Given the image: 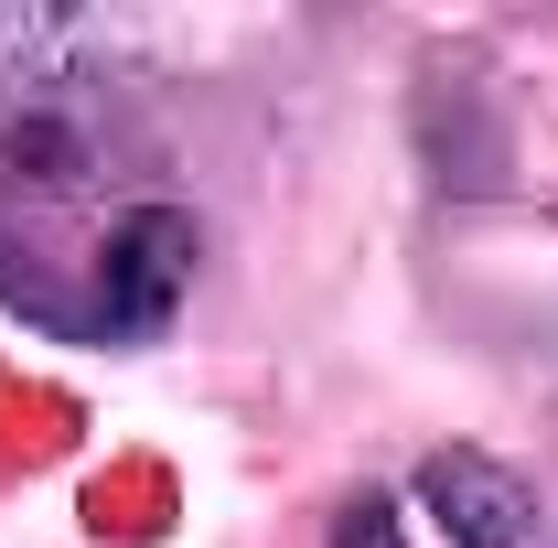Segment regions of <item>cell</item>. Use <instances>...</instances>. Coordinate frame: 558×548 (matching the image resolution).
Segmentation results:
<instances>
[{"label":"cell","mask_w":558,"mask_h":548,"mask_svg":"<svg viewBox=\"0 0 558 548\" xmlns=\"http://www.w3.org/2000/svg\"><path fill=\"white\" fill-rule=\"evenodd\" d=\"M194 259H205V237H194L183 205H130L108 237H97V334L150 344L172 312H183Z\"/></svg>","instance_id":"6da1fadb"},{"label":"cell","mask_w":558,"mask_h":548,"mask_svg":"<svg viewBox=\"0 0 558 548\" xmlns=\"http://www.w3.org/2000/svg\"><path fill=\"white\" fill-rule=\"evenodd\" d=\"M418 505H429V527L451 548H537L548 538L537 484L515 463H494V452H429L418 463Z\"/></svg>","instance_id":"7a4b0ae2"},{"label":"cell","mask_w":558,"mask_h":548,"mask_svg":"<svg viewBox=\"0 0 558 548\" xmlns=\"http://www.w3.org/2000/svg\"><path fill=\"white\" fill-rule=\"evenodd\" d=\"M86 44L97 33H75V22H0V86H54V65Z\"/></svg>","instance_id":"3957f363"},{"label":"cell","mask_w":558,"mask_h":548,"mask_svg":"<svg viewBox=\"0 0 558 548\" xmlns=\"http://www.w3.org/2000/svg\"><path fill=\"white\" fill-rule=\"evenodd\" d=\"M333 548H409L398 538V505H387V495H354L344 516H333Z\"/></svg>","instance_id":"277c9868"},{"label":"cell","mask_w":558,"mask_h":548,"mask_svg":"<svg viewBox=\"0 0 558 548\" xmlns=\"http://www.w3.org/2000/svg\"><path fill=\"white\" fill-rule=\"evenodd\" d=\"M537 548H558V516H548V538H537Z\"/></svg>","instance_id":"5b68a950"}]
</instances>
